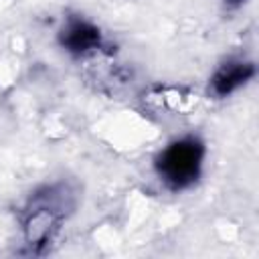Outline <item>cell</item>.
<instances>
[{
	"instance_id": "obj_3",
	"label": "cell",
	"mask_w": 259,
	"mask_h": 259,
	"mask_svg": "<svg viewBox=\"0 0 259 259\" xmlns=\"http://www.w3.org/2000/svg\"><path fill=\"white\" fill-rule=\"evenodd\" d=\"M61 40L69 51L81 53V51H87V49H91L99 42V32L89 22L73 20V22L67 24V28H63Z\"/></svg>"
},
{
	"instance_id": "obj_4",
	"label": "cell",
	"mask_w": 259,
	"mask_h": 259,
	"mask_svg": "<svg viewBox=\"0 0 259 259\" xmlns=\"http://www.w3.org/2000/svg\"><path fill=\"white\" fill-rule=\"evenodd\" d=\"M231 2H241V0H231Z\"/></svg>"
},
{
	"instance_id": "obj_1",
	"label": "cell",
	"mask_w": 259,
	"mask_h": 259,
	"mask_svg": "<svg viewBox=\"0 0 259 259\" xmlns=\"http://www.w3.org/2000/svg\"><path fill=\"white\" fill-rule=\"evenodd\" d=\"M202 156L204 148L196 138H180L158 156L156 170L170 188L180 190L198 178Z\"/></svg>"
},
{
	"instance_id": "obj_2",
	"label": "cell",
	"mask_w": 259,
	"mask_h": 259,
	"mask_svg": "<svg viewBox=\"0 0 259 259\" xmlns=\"http://www.w3.org/2000/svg\"><path fill=\"white\" fill-rule=\"evenodd\" d=\"M255 73V67L251 63H225L212 77V91L217 95H229L231 91H235L239 85H243L245 81H249Z\"/></svg>"
}]
</instances>
